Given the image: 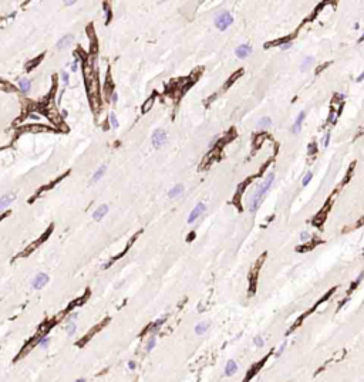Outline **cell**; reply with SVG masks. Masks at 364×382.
Wrapping results in <instances>:
<instances>
[{
	"mask_svg": "<svg viewBox=\"0 0 364 382\" xmlns=\"http://www.w3.org/2000/svg\"><path fill=\"white\" fill-rule=\"evenodd\" d=\"M13 200H14V193H6V195L2 196L0 198V212L7 209L9 206L13 203Z\"/></svg>",
	"mask_w": 364,
	"mask_h": 382,
	"instance_id": "obj_7",
	"label": "cell"
},
{
	"mask_svg": "<svg viewBox=\"0 0 364 382\" xmlns=\"http://www.w3.org/2000/svg\"><path fill=\"white\" fill-rule=\"evenodd\" d=\"M334 119H336V114H334V111H331L330 115H329L327 122H334Z\"/></svg>",
	"mask_w": 364,
	"mask_h": 382,
	"instance_id": "obj_39",
	"label": "cell"
},
{
	"mask_svg": "<svg viewBox=\"0 0 364 382\" xmlns=\"http://www.w3.org/2000/svg\"><path fill=\"white\" fill-rule=\"evenodd\" d=\"M284 348H286V341H284V342H282V344H280L279 349H277V351H276V356H280V355H282V352H283V351H284Z\"/></svg>",
	"mask_w": 364,
	"mask_h": 382,
	"instance_id": "obj_34",
	"label": "cell"
},
{
	"mask_svg": "<svg viewBox=\"0 0 364 382\" xmlns=\"http://www.w3.org/2000/svg\"><path fill=\"white\" fill-rule=\"evenodd\" d=\"M232 23H233V17H232V14L229 13V11L223 10V11H221V13H218L216 17H215V26H216V29H219V30L228 29Z\"/></svg>",
	"mask_w": 364,
	"mask_h": 382,
	"instance_id": "obj_2",
	"label": "cell"
},
{
	"mask_svg": "<svg viewBox=\"0 0 364 382\" xmlns=\"http://www.w3.org/2000/svg\"><path fill=\"white\" fill-rule=\"evenodd\" d=\"M105 169H107L105 165H101L98 169H97L96 172H94V175H92V178H91V183H94V182H98V180L104 176V173H105Z\"/></svg>",
	"mask_w": 364,
	"mask_h": 382,
	"instance_id": "obj_17",
	"label": "cell"
},
{
	"mask_svg": "<svg viewBox=\"0 0 364 382\" xmlns=\"http://www.w3.org/2000/svg\"><path fill=\"white\" fill-rule=\"evenodd\" d=\"M110 124L112 128H118V119H117V115L114 112H111L110 114Z\"/></svg>",
	"mask_w": 364,
	"mask_h": 382,
	"instance_id": "obj_26",
	"label": "cell"
},
{
	"mask_svg": "<svg viewBox=\"0 0 364 382\" xmlns=\"http://www.w3.org/2000/svg\"><path fill=\"white\" fill-rule=\"evenodd\" d=\"M48 344H50V337L48 335H41L37 340V347L41 349H46L48 347Z\"/></svg>",
	"mask_w": 364,
	"mask_h": 382,
	"instance_id": "obj_20",
	"label": "cell"
},
{
	"mask_svg": "<svg viewBox=\"0 0 364 382\" xmlns=\"http://www.w3.org/2000/svg\"><path fill=\"white\" fill-rule=\"evenodd\" d=\"M107 213H108V206H107V205H101V206H98V207L96 209V212L92 213V219H94L96 222H100Z\"/></svg>",
	"mask_w": 364,
	"mask_h": 382,
	"instance_id": "obj_10",
	"label": "cell"
},
{
	"mask_svg": "<svg viewBox=\"0 0 364 382\" xmlns=\"http://www.w3.org/2000/svg\"><path fill=\"white\" fill-rule=\"evenodd\" d=\"M18 90L23 92V94H29L30 90H31V81L29 78H22L18 80Z\"/></svg>",
	"mask_w": 364,
	"mask_h": 382,
	"instance_id": "obj_12",
	"label": "cell"
},
{
	"mask_svg": "<svg viewBox=\"0 0 364 382\" xmlns=\"http://www.w3.org/2000/svg\"><path fill=\"white\" fill-rule=\"evenodd\" d=\"M316 151H317V147H316V143L314 142H312L309 145V149H307V154L309 155H314L316 154Z\"/></svg>",
	"mask_w": 364,
	"mask_h": 382,
	"instance_id": "obj_31",
	"label": "cell"
},
{
	"mask_svg": "<svg viewBox=\"0 0 364 382\" xmlns=\"http://www.w3.org/2000/svg\"><path fill=\"white\" fill-rule=\"evenodd\" d=\"M353 171H354V163H351V165H350V168H349V172L346 173V179H344V182H347V180L350 179V175H351V172H353Z\"/></svg>",
	"mask_w": 364,
	"mask_h": 382,
	"instance_id": "obj_37",
	"label": "cell"
},
{
	"mask_svg": "<svg viewBox=\"0 0 364 382\" xmlns=\"http://www.w3.org/2000/svg\"><path fill=\"white\" fill-rule=\"evenodd\" d=\"M312 176H313V173L312 172H307L305 175V179H303V186H306V185L309 183L310 180H312Z\"/></svg>",
	"mask_w": 364,
	"mask_h": 382,
	"instance_id": "obj_33",
	"label": "cell"
},
{
	"mask_svg": "<svg viewBox=\"0 0 364 382\" xmlns=\"http://www.w3.org/2000/svg\"><path fill=\"white\" fill-rule=\"evenodd\" d=\"M329 205H330V199H329V202H327V205L324 206L323 209H321V212H319V215H316L314 216V219H313V224L314 226H321L323 224V222H324V219H326V209L329 207Z\"/></svg>",
	"mask_w": 364,
	"mask_h": 382,
	"instance_id": "obj_8",
	"label": "cell"
},
{
	"mask_svg": "<svg viewBox=\"0 0 364 382\" xmlns=\"http://www.w3.org/2000/svg\"><path fill=\"white\" fill-rule=\"evenodd\" d=\"M363 78H364V73H363V74H360V77L357 78V81H358V82H360V81H363Z\"/></svg>",
	"mask_w": 364,
	"mask_h": 382,
	"instance_id": "obj_44",
	"label": "cell"
},
{
	"mask_svg": "<svg viewBox=\"0 0 364 382\" xmlns=\"http://www.w3.org/2000/svg\"><path fill=\"white\" fill-rule=\"evenodd\" d=\"M253 344L258 347V348H262V347L265 345V340H263L260 335H258V337H255V338H253Z\"/></svg>",
	"mask_w": 364,
	"mask_h": 382,
	"instance_id": "obj_25",
	"label": "cell"
},
{
	"mask_svg": "<svg viewBox=\"0 0 364 382\" xmlns=\"http://www.w3.org/2000/svg\"><path fill=\"white\" fill-rule=\"evenodd\" d=\"M329 139H330V132H326L324 139H323V145H324V147H327V145H329Z\"/></svg>",
	"mask_w": 364,
	"mask_h": 382,
	"instance_id": "obj_38",
	"label": "cell"
},
{
	"mask_svg": "<svg viewBox=\"0 0 364 382\" xmlns=\"http://www.w3.org/2000/svg\"><path fill=\"white\" fill-rule=\"evenodd\" d=\"M152 145H154V148H157V149H159V148L164 145V143L166 142V139H168V135H166V132L164 131V129H155L154 132H152Z\"/></svg>",
	"mask_w": 364,
	"mask_h": 382,
	"instance_id": "obj_3",
	"label": "cell"
},
{
	"mask_svg": "<svg viewBox=\"0 0 364 382\" xmlns=\"http://www.w3.org/2000/svg\"><path fill=\"white\" fill-rule=\"evenodd\" d=\"M273 180H275V173L272 172V173H269L268 178L265 179V182L258 187V191L255 192V195L252 196V199H250V203H249L250 212H256V210H258V207L262 203V199H263V196L266 195V192L269 191V187L272 186Z\"/></svg>",
	"mask_w": 364,
	"mask_h": 382,
	"instance_id": "obj_1",
	"label": "cell"
},
{
	"mask_svg": "<svg viewBox=\"0 0 364 382\" xmlns=\"http://www.w3.org/2000/svg\"><path fill=\"white\" fill-rule=\"evenodd\" d=\"M66 332L68 337H74V334L77 332V324L76 321H68L66 325Z\"/></svg>",
	"mask_w": 364,
	"mask_h": 382,
	"instance_id": "obj_19",
	"label": "cell"
},
{
	"mask_svg": "<svg viewBox=\"0 0 364 382\" xmlns=\"http://www.w3.org/2000/svg\"><path fill=\"white\" fill-rule=\"evenodd\" d=\"M205 209H206L205 203H202V202L198 203V205L192 209V212L189 213V216H188V223H194V222H195L196 219H198V217L201 216L203 212H205Z\"/></svg>",
	"mask_w": 364,
	"mask_h": 382,
	"instance_id": "obj_5",
	"label": "cell"
},
{
	"mask_svg": "<svg viewBox=\"0 0 364 382\" xmlns=\"http://www.w3.org/2000/svg\"><path fill=\"white\" fill-rule=\"evenodd\" d=\"M155 344H157V337H148L147 342H145V352H151L152 349L155 348Z\"/></svg>",
	"mask_w": 364,
	"mask_h": 382,
	"instance_id": "obj_21",
	"label": "cell"
},
{
	"mask_svg": "<svg viewBox=\"0 0 364 382\" xmlns=\"http://www.w3.org/2000/svg\"><path fill=\"white\" fill-rule=\"evenodd\" d=\"M312 239V236H310V233H307V231H302L300 233V240L302 242H307V240H310Z\"/></svg>",
	"mask_w": 364,
	"mask_h": 382,
	"instance_id": "obj_32",
	"label": "cell"
},
{
	"mask_svg": "<svg viewBox=\"0 0 364 382\" xmlns=\"http://www.w3.org/2000/svg\"><path fill=\"white\" fill-rule=\"evenodd\" d=\"M127 367H128V369H129V371H135V368H137L135 361H128V364H127Z\"/></svg>",
	"mask_w": 364,
	"mask_h": 382,
	"instance_id": "obj_36",
	"label": "cell"
},
{
	"mask_svg": "<svg viewBox=\"0 0 364 382\" xmlns=\"http://www.w3.org/2000/svg\"><path fill=\"white\" fill-rule=\"evenodd\" d=\"M117 101H118V94H117V92H112V94H111V103L115 104Z\"/></svg>",
	"mask_w": 364,
	"mask_h": 382,
	"instance_id": "obj_40",
	"label": "cell"
},
{
	"mask_svg": "<svg viewBox=\"0 0 364 382\" xmlns=\"http://www.w3.org/2000/svg\"><path fill=\"white\" fill-rule=\"evenodd\" d=\"M165 323V318L164 317H161V318H158L157 321H154V323L149 325V328H148V334H149V337H157V334L159 332V330H161V327H162V324Z\"/></svg>",
	"mask_w": 364,
	"mask_h": 382,
	"instance_id": "obj_6",
	"label": "cell"
},
{
	"mask_svg": "<svg viewBox=\"0 0 364 382\" xmlns=\"http://www.w3.org/2000/svg\"><path fill=\"white\" fill-rule=\"evenodd\" d=\"M238 372V364H236V361L233 360H229L225 365V375L226 376H232V375H235Z\"/></svg>",
	"mask_w": 364,
	"mask_h": 382,
	"instance_id": "obj_11",
	"label": "cell"
},
{
	"mask_svg": "<svg viewBox=\"0 0 364 382\" xmlns=\"http://www.w3.org/2000/svg\"><path fill=\"white\" fill-rule=\"evenodd\" d=\"M312 62H313V57H306V58L303 60V62H302V67H300V68H302V71H306V70H307V68H309V66L312 64Z\"/></svg>",
	"mask_w": 364,
	"mask_h": 382,
	"instance_id": "obj_24",
	"label": "cell"
},
{
	"mask_svg": "<svg viewBox=\"0 0 364 382\" xmlns=\"http://www.w3.org/2000/svg\"><path fill=\"white\" fill-rule=\"evenodd\" d=\"M242 73H243V71H242V70H239V71H238V73H235V74H233V75H232V77H231V80H229L228 82H226V87H225V88H228L229 85H231L232 82H233V81L236 80V78L239 77V75H240V74H242Z\"/></svg>",
	"mask_w": 364,
	"mask_h": 382,
	"instance_id": "obj_29",
	"label": "cell"
},
{
	"mask_svg": "<svg viewBox=\"0 0 364 382\" xmlns=\"http://www.w3.org/2000/svg\"><path fill=\"white\" fill-rule=\"evenodd\" d=\"M76 382H85V379H83V378H80V379H77Z\"/></svg>",
	"mask_w": 364,
	"mask_h": 382,
	"instance_id": "obj_46",
	"label": "cell"
},
{
	"mask_svg": "<svg viewBox=\"0 0 364 382\" xmlns=\"http://www.w3.org/2000/svg\"><path fill=\"white\" fill-rule=\"evenodd\" d=\"M78 64H80V58H78V55L77 54H74V62L71 64V71H76L78 70Z\"/></svg>",
	"mask_w": 364,
	"mask_h": 382,
	"instance_id": "obj_27",
	"label": "cell"
},
{
	"mask_svg": "<svg viewBox=\"0 0 364 382\" xmlns=\"http://www.w3.org/2000/svg\"><path fill=\"white\" fill-rule=\"evenodd\" d=\"M266 138V132H262V134H259V135H256L255 136V141H253V143H255V148H258L259 145H260L262 142H263V139Z\"/></svg>",
	"mask_w": 364,
	"mask_h": 382,
	"instance_id": "obj_23",
	"label": "cell"
},
{
	"mask_svg": "<svg viewBox=\"0 0 364 382\" xmlns=\"http://www.w3.org/2000/svg\"><path fill=\"white\" fill-rule=\"evenodd\" d=\"M196 310H198L199 312H203V311H205V307H203V304H199V305H198V308H196Z\"/></svg>",
	"mask_w": 364,
	"mask_h": 382,
	"instance_id": "obj_43",
	"label": "cell"
},
{
	"mask_svg": "<svg viewBox=\"0 0 364 382\" xmlns=\"http://www.w3.org/2000/svg\"><path fill=\"white\" fill-rule=\"evenodd\" d=\"M50 281V277H48L46 273H39V274L34 275V279L31 280V287L34 290H41L46 284Z\"/></svg>",
	"mask_w": 364,
	"mask_h": 382,
	"instance_id": "obj_4",
	"label": "cell"
},
{
	"mask_svg": "<svg viewBox=\"0 0 364 382\" xmlns=\"http://www.w3.org/2000/svg\"><path fill=\"white\" fill-rule=\"evenodd\" d=\"M290 47H292V41H290V43H286V44H283V46H280L282 50H289Z\"/></svg>",
	"mask_w": 364,
	"mask_h": 382,
	"instance_id": "obj_41",
	"label": "cell"
},
{
	"mask_svg": "<svg viewBox=\"0 0 364 382\" xmlns=\"http://www.w3.org/2000/svg\"><path fill=\"white\" fill-rule=\"evenodd\" d=\"M71 40H73V36H71V34H67V36H64L61 40L57 43V48H59V50H61V48H67L68 46L71 44Z\"/></svg>",
	"mask_w": 364,
	"mask_h": 382,
	"instance_id": "obj_16",
	"label": "cell"
},
{
	"mask_svg": "<svg viewBox=\"0 0 364 382\" xmlns=\"http://www.w3.org/2000/svg\"><path fill=\"white\" fill-rule=\"evenodd\" d=\"M293 37H294V34H290V36H286V37H283V38L272 41V43H266L265 47L269 48V47H275V46H283V44H286V43H290V40L293 38Z\"/></svg>",
	"mask_w": 364,
	"mask_h": 382,
	"instance_id": "obj_13",
	"label": "cell"
},
{
	"mask_svg": "<svg viewBox=\"0 0 364 382\" xmlns=\"http://www.w3.org/2000/svg\"><path fill=\"white\" fill-rule=\"evenodd\" d=\"M184 193V186L182 185H177V186H174L171 191L168 192V196L171 199H174V198H178V196H181Z\"/></svg>",
	"mask_w": 364,
	"mask_h": 382,
	"instance_id": "obj_18",
	"label": "cell"
},
{
	"mask_svg": "<svg viewBox=\"0 0 364 382\" xmlns=\"http://www.w3.org/2000/svg\"><path fill=\"white\" fill-rule=\"evenodd\" d=\"M258 125H259V128H268V127H270V125H272V119H270L269 117H263V118H260V119H259Z\"/></svg>",
	"mask_w": 364,
	"mask_h": 382,
	"instance_id": "obj_22",
	"label": "cell"
},
{
	"mask_svg": "<svg viewBox=\"0 0 364 382\" xmlns=\"http://www.w3.org/2000/svg\"><path fill=\"white\" fill-rule=\"evenodd\" d=\"M363 40H364V34L360 37V38H358V43H361V41H363Z\"/></svg>",
	"mask_w": 364,
	"mask_h": 382,
	"instance_id": "obj_45",
	"label": "cell"
},
{
	"mask_svg": "<svg viewBox=\"0 0 364 382\" xmlns=\"http://www.w3.org/2000/svg\"><path fill=\"white\" fill-rule=\"evenodd\" d=\"M77 317H78V314H77V312H74V314H71V316H70L68 321H76V320H77Z\"/></svg>",
	"mask_w": 364,
	"mask_h": 382,
	"instance_id": "obj_42",
	"label": "cell"
},
{
	"mask_svg": "<svg viewBox=\"0 0 364 382\" xmlns=\"http://www.w3.org/2000/svg\"><path fill=\"white\" fill-rule=\"evenodd\" d=\"M68 82H70V75H68L67 73H63V84L68 85Z\"/></svg>",
	"mask_w": 364,
	"mask_h": 382,
	"instance_id": "obj_35",
	"label": "cell"
},
{
	"mask_svg": "<svg viewBox=\"0 0 364 382\" xmlns=\"http://www.w3.org/2000/svg\"><path fill=\"white\" fill-rule=\"evenodd\" d=\"M303 119H305V112L302 111V112L297 115V118H296V121H294L293 127H292V132H293V134L300 132V129H302V124H303Z\"/></svg>",
	"mask_w": 364,
	"mask_h": 382,
	"instance_id": "obj_14",
	"label": "cell"
},
{
	"mask_svg": "<svg viewBox=\"0 0 364 382\" xmlns=\"http://www.w3.org/2000/svg\"><path fill=\"white\" fill-rule=\"evenodd\" d=\"M209 325L211 324L208 321H202V323H198L195 325V334L196 335H203L206 331L209 330Z\"/></svg>",
	"mask_w": 364,
	"mask_h": 382,
	"instance_id": "obj_15",
	"label": "cell"
},
{
	"mask_svg": "<svg viewBox=\"0 0 364 382\" xmlns=\"http://www.w3.org/2000/svg\"><path fill=\"white\" fill-rule=\"evenodd\" d=\"M235 53L239 58H246L247 55L252 53V47H250L249 44H240L239 47L235 50Z\"/></svg>",
	"mask_w": 364,
	"mask_h": 382,
	"instance_id": "obj_9",
	"label": "cell"
},
{
	"mask_svg": "<svg viewBox=\"0 0 364 382\" xmlns=\"http://www.w3.org/2000/svg\"><path fill=\"white\" fill-rule=\"evenodd\" d=\"M152 104H154V97H151V98L148 99L147 103L144 104V107H142V111H144V112H147V111L149 110V108H151V105H152Z\"/></svg>",
	"mask_w": 364,
	"mask_h": 382,
	"instance_id": "obj_30",
	"label": "cell"
},
{
	"mask_svg": "<svg viewBox=\"0 0 364 382\" xmlns=\"http://www.w3.org/2000/svg\"><path fill=\"white\" fill-rule=\"evenodd\" d=\"M363 277H364V271H363V273H360V275H358V277H357V279H356L354 284H351V287H350V290H349V291H353L354 288H356V287L358 286V284H360V281H361V279H363Z\"/></svg>",
	"mask_w": 364,
	"mask_h": 382,
	"instance_id": "obj_28",
	"label": "cell"
}]
</instances>
